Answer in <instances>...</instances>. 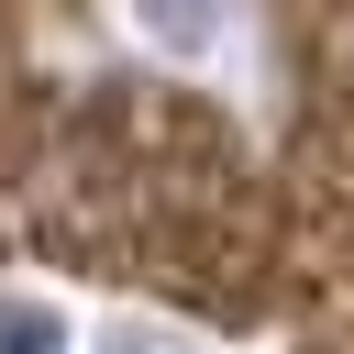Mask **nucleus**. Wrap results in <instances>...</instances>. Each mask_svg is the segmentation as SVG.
<instances>
[{
	"label": "nucleus",
	"instance_id": "1",
	"mask_svg": "<svg viewBox=\"0 0 354 354\" xmlns=\"http://www.w3.org/2000/svg\"><path fill=\"white\" fill-rule=\"evenodd\" d=\"M144 11V33H166V44H210V22H221V0H133Z\"/></svg>",
	"mask_w": 354,
	"mask_h": 354
}]
</instances>
